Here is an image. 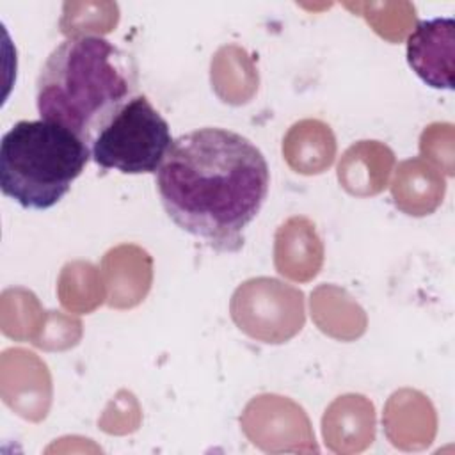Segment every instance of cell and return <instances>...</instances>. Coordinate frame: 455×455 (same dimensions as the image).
<instances>
[{
  "instance_id": "cell-5",
  "label": "cell",
  "mask_w": 455,
  "mask_h": 455,
  "mask_svg": "<svg viewBox=\"0 0 455 455\" xmlns=\"http://www.w3.org/2000/svg\"><path fill=\"white\" fill-rule=\"evenodd\" d=\"M407 64L432 89L453 91L455 20H421L407 37Z\"/></svg>"
},
{
  "instance_id": "cell-1",
  "label": "cell",
  "mask_w": 455,
  "mask_h": 455,
  "mask_svg": "<svg viewBox=\"0 0 455 455\" xmlns=\"http://www.w3.org/2000/svg\"><path fill=\"white\" fill-rule=\"evenodd\" d=\"M167 217L217 252H238L270 187L268 164L247 137L215 126L174 139L155 174Z\"/></svg>"
},
{
  "instance_id": "cell-4",
  "label": "cell",
  "mask_w": 455,
  "mask_h": 455,
  "mask_svg": "<svg viewBox=\"0 0 455 455\" xmlns=\"http://www.w3.org/2000/svg\"><path fill=\"white\" fill-rule=\"evenodd\" d=\"M174 139L146 94L124 103L94 135L91 160L121 174H156Z\"/></svg>"
},
{
  "instance_id": "cell-2",
  "label": "cell",
  "mask_w": 455,
  "mask_h": 455,
  "mask_svg": "<svg viewBox=\"0 0 455 455\" xmlns=\"http://www.w3.org/2000/svg\"><path fill=\"white\" fill-rule=\"evenodd\" d=\"M132 53L101 36H75L59 43L36 80L41 119L71 130L91 146L100 128L139 91Z\"/></svg>"
},
{
  "instance_id": "cell-3",
  "label": "cell",
  "mask_w": 455,
  "mask_h": 455,
  "mask_svg": "<svg viewBox=\"0 0 455 455\" xmlns=\"http://www.w3.org/2000/svg\"><path fill=\"white\" fill-rule=\"evenodd\" d=\"M89 160V146L71 130L46 119L18 121L0 142V190L25 210H48Z\"/></svg>"
}]
</instances>
